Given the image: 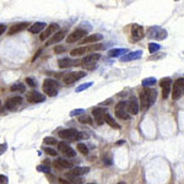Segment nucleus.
<instances>
[{"instance_id": "4", "label": "nucleus", "mask_w": 184, "mask_h": 184, "mask_svg": "<svg viewBox=\"0 0 184 184\" xmlns=\"http://www.w3.org/2000/svg\"><path fill=\"white\" fill-rule=\"evenodd\" d=\"M183 95H184V77H179V79H177L174 81V85H173L172 98L174 99V101H177Z\"/></svg>"}, {"instance_id": "23", "label": "nucleus", "mask_w": 184, "mask_h": 184, "mask_svg": "<svg viewBox=\"0 0 184 184\" xmlns=\"http://www.w3.org/2000/svg\"><path fill=\"white\" fill-rule=\"evenodd\" d=\"M142 55V52L141 50H136V52H130V53H127L125 55H123L120 58L121 61H130V60H135V59H140Z\"/></svg>"}, {"instance_id": "6", "label": "nucleus", "mask_w": 184, "mask_h": 184, "mask_svg": "<svg viewBox=\"0 0 184 184\" xmlns=\"http://www.w3.org/2000/svg\"><path fill=\"white\" fill-rule=\"evenodd\" d=\"M85 76H86L85 71H75V73H69V74L64 75L63 76V81H64L66 85H71V84L76 82L77 80L85 77Z\"/></svg>"}, {"instance_id": "32", "label": "nucleus", "mask_w": 184, "mask_h": 184, "mask_svg": "<svg viewBox=\"0 0 184 184\" xmlns=\"http://www.w3.org/2000/svg\"><path fill=\"white\" fill-rule=\"evenodd\" d=\"M77 150H79V152L84 153V155H87V153H88L87 146L85 144H82V142H79V144H77Z\"/></svg>"}, {"instance_id": "44", "label": "nucleus", "mask_w": 184, "mask_h": 184, "mask_svg": "<svg viewBox=\"0 0 184 184\" xmlns=\"http://www.w3.org/2000/svg\"><path fill=\"white\" fill-rule=\"evenodd\" d=\"M5 31H6V26L5 25H0V36H1Z\"/></svg>"}, {"instance_id": "26", "label": "nucleus", "mask_w": 184, "mask_h": 184, "mask_svg": "<svg viewBox=\"0 0 184 184\" xmlns=\"http://www.w3.org/2000/svg\"><path fill=\"white\" fill-rule=\"evenodd\" d=\"M46 24L44 22H36V24H33V25H31L29 27H28V31L31 33H38V32H40L43 28H46Z\"/></svg>"}, {"instance_id": "20", "label": "nucleus", "mask_w": 184, "mask_h": 184, "mask_svg": "<svg viewBox=\"0 0 184 184\" xmlns=\"http://www.w3.org/2000/svg\"><path fill=\"white\" fill-rule=\"evenodd\" d=\"M101 58V54L98 53H93V54H88L86 55L82 60H81V65L86 66V65H91V64H96V61Z\"/></svg>"}, {"instance_id": "22", "label": "nucleus", "mask_w": 184, "mask_h": 184, "mask_svg": "<svg viewBox=\"0 0 184 184\" xmlns=\"http://www.w3.org/2000/svg\"><path fill=\"white\" fill-rule=\"evenodd\" d=\"M65 33L66 31L65 29H61V31H58V32L50 38L49 40H47V46H50V44H55V43H59L61 39L65 37Z\"/></svg>"}, {"instance_id": "13", "label": "nucleus", "mask_w": 184, "mask_h": 184, "mask_svg": "<svg viewBox=\"0 0 184 184\" xmlns=\"http://www.w3.org/2000/svg\"><path fill=\"white\" fill-rule=\"evenodd\" d=\"M27 101L31 102V103H39V102L46 101V96L39 93L38 91H31L27 92Z\"/></svg>"}, {"instance_id": "7", "label": "nucleus", "mask_w": 184, "mask_h": 184, "mask_svg": "<svg viewBox=\"0 0 184 184\" xmlns=\"http://www.w3.org/2000/svg\"><path fill=\"white\" fill-rule=\"evenodd\" d=\"M103 46H91V47H79L75 48L70 52L71 57H80V55H84L86 53H88L90 50H96V49H102Z\"/></svg>"}, {"instance_id": "11", "label": "nucleus", "mask_w": 184, "mask_h": 184, "mask_svg": "<svg viewBox=\"0 0 184 184\" xmlns=\"http://www.w3.org/2000/svg\"><path fill=\"white\" fill-rule=\"evenodd\" d=\"M160 86L162 87V97L167 98L169 92H171V86H172V79L171 77H163L160 81Z\"/></svg>"}, {"instance_id": "38", "label": "nucleus", "mask_w": 184, "mask_h": 184, "mask_svg": "<svg viewBox=\"0 0 184 184\" xmlns=\"http://www.w3.org/2000/svg\"><path fill=\"white\" fill-rule=\"evenodd\" d=\"M84 109H75V110H73V112H71V113H70V116L71 117H75V116H79V114H81V113H84Z\"/></svg>"}, {"instance_id": "5", "label": "nucleus", "mask_w": 184, "mask_h": 184, "mask_svg": "<svg viewBox=\"0 0 184 184\" xmlns=\"http://www.w3.org/2000/svg\"><path fill=\"white\" fill-rule=\"evenodd\" d=\"M116 116L119 118V119H123V120H128L130 118V114H129V110H128V102H124L121 101L116 106Z\"/></svg>"}, {"instance_id": "12", "label": "nucleus", "mask_w": 184, "mask_h": 184, "mask_svg": "<svg viewBox=\"0 0 184 184\" xmlns=\"http://www.w3.org/2000/svg\"><path fill=\"white\" fill-rule=\"evenodd\" d=\"M58 149H59V152L64 153L66 157H75V156H76L75 150L71 147L69 144H66V142H59Z\"/></svg>"}, {"instance_id": "27", "label": "nucleus", "mask_w": 184, "mask_h": 184, "mask_svg": "<svg viewBox=\"0 0 184 184\" xmlns=\"http://www.w3.org/2000/svg\"><path fill=\"white\" fill-rule=\"evenodd\" d=\"M128 50L127 49H110L108 52V55L110 58H116V57H119L120 54H127Z\"/></svg>"}, {"instance_id": "42", "label": "nucleus", "mask_w": 184, "mask_h": 184, "mask_svg": "<svg viewBox=\"0 0 184 184\" xmlns=\"http://www.w3.org/2000/svg\"><path fill=\"white\" fill-rule=\"evenodd\" d=\"M7 183H9V179L6 176H4V174L0 176V184H7Z\"/></svg>"}, {"instance_id": "16", "label": "nucleus", "mask_w": 184, "mask_h": 184, "mask_svg": "<svg viewBox=\"0 0 184 184\" xmlns=\"http://www.w3.org/2000/svg\"><path fill=\"white\" fill-rule=\"evenodd\" d=\"M81 61L75 60V59H71V58H63V59H59L58 61V65L60 69H66V68H71V66H75L79 65Z\"/></svg>"}, {"instance_id": "39", "label": "nucleus", "mask_w": 184, "mask_h": 184, "mask_svg": "<svg viewBox=\"0 0 184 184\" xmlns=\"http://www.w3.org/2000/svg\"><path fill=\"white\" fill-rule=\"evenodd\" d=\"M26 82H27V85H29L31 87H36V82L33 81V79H31V77H26Z\"/></svg>"}, {"instance_id": "2", "label": "nucleus", "mask_w": 184, "mask_h": 184, "mask_svg": "<svg viewBox=\"0 0 184 184\" xmlns=\"http://www.w3.org/2000/svg\"><path fill=\"white\" fill-rule=\"evenodd\" d=\"M59 136L64 140L69 141H76V140H86L88 139V134L84 131H77L75 129H64L59 131Z\"/></svg>"}, {"instance_id": "48", "label": "nucleus", "mask_w": 184, "mask_h": 184, "mask_svg": "<svg viewBox=\"0 0 184 184\" xmlns=\"http://www.w3.org/2000/svg\"><path fill=\"white\" fill-rule=\"evenodd\" d=\"M0 106H1V102H0Z\"/></svg>"}, {"instance_id": "19", "label": "nucleus", "mask_w": 184, "mask_h": 184, "mask_svg": "<svg viewBox=\"0 0 184 184\" xmlns=\"http://www.w3.org/2000/svg\"><path fill=\"white\" fill-rule=\"evenodd\" d=\"M28 22H21V24H15V25H13L11 27L9 28V31H7V35H10V36H13V35H16L17 32H21V31H24V29H26L27 27H28Z\"/></svg>"}, {"instance_id": "33", "label": "nucleus", "mask_w": 184, "mask_h": 184, "mask_svg": "<svg viewBox=\"0 0 184 184\" xmlns=\"http://www.w3.org/2000/svg\"><path fill=\"white\" fill-rule=\"evenodd\" d=\"M161 46L157 44V43H150L149 44V50H150V53H156L157 50H160Z\"/></svg>"}, {"instance_id": "31", "label": "nucleus", "mask_w": 184, "mask_h": 184, "mask_svg": "<svg viewBox=\"0 0 184 184\" xmlns=\"http://www.w3.org/2000/svg\"><path fill=\"white\" fill-rule=\"evenodd\" d=\"M79 123H81V124H88V125H92V119L90 116L87 114H84V116H81L79 118Z\"/></svg>"}, {"instance_id": "36", "label": "nucleus", "mask_w": 184, "mask_h": 184, "mask_svg": "<svg viewBox=\"0 0 184 184\" xmlns=\"http://www.w3.org/2000/svg\"><path fill=\"white\" fill-rule=\"evenodd\" d=\"M92 84H93V82H86V84H84V85L79 86V87L76 88V92H81V91H84V90H87L88 87L92 86Z\"/></svg>"}, {"instance_id": "10", "label": "nucleus", "mask_w": 184, "mask_h": 184, "mask_svg": "<svg viewBox=\"0 0 184 184\" xmlns=\"http://www.w3.org/2000/svg\"><path fill=\"white\" fill-rule=\"evenodd\" d=\"M147 36L150 38H156V39H165L167 37V32L165 29H162L160 27H151L149 29Z\"/></svg>"}, {"instance_id": "46", "label": "nucleus", "mask_w": 184, "mask_h": 184, "mask_svg": "<svg viewBox=\"0 0 184 184\" xmlns=\"http://www.w3.org/2000/svg\"><path fill=\"white\" fill-rule=\"evenodd\" d=\"M110 102H112V99H107V101H105V102H103V103H102V105H103V106H108V105L110 103Z\"/></svg>"}, {"instance_id": "40", "label": "nucleus", "mask_w": 184, "mask_h": 184, "mask_svg": "<svg viewBox=\"0 0 184 184\" xmlns=\"http://www.w3.org/2000/svg\"><path fill=\"white\" fill-rule=\"evenodd\" d=\"M6 150H7V144H0V156L4 152H6Z\"/></svg>"}, {"instance_id": "45", "label": "nucleus", "mask_w": 184, "mask_h": 184, "mask_svg": "<svg viewBox=\"0 0 184 184\" xmlns=\"http://www.w3.org/2000/svg\"><path fill=\"white\" fill-rule=\"evenodd\" d=\"M40 52H42V49H39V50H38V52L36 53V55L33 57V61H35V60H36V59H37V58L39 57V54H40Z\"/></svg>"}, {"instance_id": "1", "label": "nucleus", "mask_w": 184, "mask_h": 184, "mask_svg": "<svg viewBox=\"0 0 184 184\" xmlns=\"http://www.w3.org/2000/svg\"><path fill=\"white\" fill-rule=\"evenodd\" d=\"M157 98L156 90L152 88H145L140 92V108L142 110H147Z\"/></svg>"}, {"instance_id": "21", "label": "nucleus", "mask_w": 184, "mask_h": 184, "mask_svg": "<svg viewBox=\"0 0 184 184\" xmlns=\"http://www.w3.org/2000/svg\"><path fill=\"white\" fill-rule=\"evenodd\" d=\"M90 172V167H75L71 169V172L69 173V177H80V176H84V174H87Z\"/></svg>"}, {"instance_id": "25", "label": "nucleus", "mask_w": 184, "mask_h": 184, "mask_svg": "<svg viewBox=\"0 0 184 184\" xmlns=\"http://www.w3.org/2000/svg\"><path fill=\"white\" fill-rule=\"evenodd\" d=\"M73 163L69 162V161H65L63 158H58L55 161V167L58 168H61V169H68V168H73Z\"/></svg>"}, {"instance_id": "29", "label": "nucleus", "mask_w": 184, "mask_h": 184, "mask_svg": "<svg viewBox=\"0 0 184 184\" xmlns=\"http://www.w3.org/2000/svg\"><path fill=\"white\" fill-rule=\"evenodd\" d=\"M105 121L107 123V124L109 125V127H112V128H116V129H119L120 127H119V124H117V123H116V120L113 119V118H112L109 114H107L106 116V119H105Z\"/></svg>"}, {"instance_id": "37", "label": "nucleus", "mask_w": 184, "mask_h": 184, "mask_svg": "<svg viewBox=\"0 0 184 184\" xmlns=\"http://www.w3.org/2000/svg\"><path fill=\"white\" fill-rule=\"evenodd\" d=\"M65 50H66V48H65V47H63V46H57V47L54 48V53L60 54V53H64Z\"/></svg>"}, {"instance_id": "14", "label": "nucleus", "mask_w": 184, "mask_h": 184, "mask_svg": "<svg viewBox=\"0 0 184 184\" xmlns=\"http://www.w3.org/2000/svg\"><path fill=\"white\" fill-rule=\"evenodd\" d=\"M144 37V28L140 25H132L131 26V39L134 40V42H138V40L142 39Z\"/></svg>"}, {"instance_id": "34", "label": "nucleus", "mask_w": 184, "mask_h": 184, "mask_svg": "<svg viewBox=\"0 0 184 184\" xmlns=\"http://www.w3.org/2000/svg\"><path fill=\"white\" fill-rule=\"evenodd\" d=\"M37 171L38 172H43V173H49L50 167H49V165H39V166H37Z\"/></svg>"}, {"instance_id": "15", "label": "nucleus", "mask_w": 184, "mask_h": 184, "mask_svg": "<svg viewBox=\"0 0 184 184\" xmlns=\"http://www.w3.org/2000/svg\"><path fill=\"white\" fill-rule=\"evenodd\" d=\"M21 103H22V98L20 96H16V97L9 98L6 101V103H5V107L9 110H15V109H17L20 106H21Z\"/></svg>"}, {"instance_id": "24", "label": "nucleus", "mask_w": 184, "mask_h": 184, "mask_svg": "<svg viewBox=\"0 0 184 184\" xmlns=\"http://www.w3.org/2000/svg\"><path fill=\"white\" fill-rule=\"evenodd\" d=\"M103 39V36L97 33V35H91V36H87L82 42H81V44H90V43H96L98 42V40Z\"/></svg>"}, {"instance_id": "3", "label": "nucleus", "mask_w": 184, "mask_h": 184, "mask_svg": "<svg viewBox=\"0 0 184 184\" xmlns=\"http://www.w3.org/2000/svg\"><path fill=\"white\" fill-rule=\"evenodd\" d=\"M58 81L53 80V79H46L43 82V91L44 93H47L49 97H54L58 95Z\"/></svg>"}, {"instance_id": "47", "label": "nucleus", "mask_w": 184, "mask_h": 184, "mask_svg": "<svg viewBox=\"0 0 184 184\" xmlns=\"http://www.w3.org/2000/svg\"><path fill=\"white\" fill-rule=\"evenodd\" d=\"M90 184H95V183H90Z\"/></svg>"}, {"instance_id": "30", "label": "nucleus", "mask_w": 184, "mask_h": 184, "mask_svg": "<svg viewBox=\"0 0 184 184\" xmlns=\"http://www.w3.org/2000/svg\"><path fill=\"white\" fill-rule=\"evenodd\" d=\"M156 82H157V81H156L155 77H146V79L142 80V86H144V87H150L152 85H155Z\"/></svg>"}, {"instance_id": "41", "label": "nucleus", "mask_w": 184, "mask_h": 184, "mask_svg": "<svg viewBox=\"0 0 184 184\" xmlns=\"http://www.w3.org/2000/svg\"><path fill=\"white\" fill-rule=\"evenodd\" d=\"M46 152L48 153V155H50V156H57V153H58L55 150H53V149H48V147L46 149Z\"/></svg>"}, {"instance_id": "17", "label": "nucleus", "mask_w": 184, "mask_h": 184, "mask_svg": "<svg viewBox=\"0 0 184 184\" xmlns=\"http://www.w3.org/2000/svg\"><path fill=\"white\" fill-rule=\"evenodd\" d=\"M58 29H59V25H57V24H52V25H49L48 27H47V29L44 31V32L40 35V40H46L48 37H50V36H54L57 32H58Z\"/></svg>"}, {"instance_id": "43", "label": "nucleus", "mask_w": 184, "mask_h": 184, "mask_svg": "<svg viewBox=\"0 0 184 184\" xmlns=\"http://www.w3.org/2000/svg\"><path fill=\"white\" fill-rule=\"evenodd\" d=\"M82 68L86 69V70H93V69L97 68V64H91V65H86V66H82Z\"/></svg>"}, {"instance_id": "35", "label": "nucleus", "mask_w": 184, "mask_h": 184, "mask_svg": "<svg viewBox=\"0 0 184 184\" xmlns=\"http://www.w3.org/2000/svg\"><path fill=\"white\" fill-rule=\"evenodd\" d=\"M44 144H47V145H55L57 144V140L54 139V138H52V136H47V138H44Z\"/></svg>"}, {"instance_id": "18", "label": "nucleus", "mask_w": 184, "mask_h": 184, "mask_svg": "<svg viewBox=\"0 0 184 184\" xmlns=\"http://www.w3.org/2000/svg\"><path fill=\"white\" fill-rule=\"evenodd\" d=\"M139 109H140V103L138 102V99L135 97H131L128 102V110H129V114L132 116H136L139 113Z\"/></svg>"}, {"instance_id": "8", "label": "nucleus", "mask_w": 184, "mask_h": 184, "mask_svg": "<svg viewBox=\"0 0 184 184\" xmlns=\"http://www.w3.org/2000/svg\"><path fill=\"white\" fill-rule=\"evenodd\" d=\"M92 114L95 117V120L98 125H102L105 123V119H106V116L108 114V112L106 108H93L92 109Z\"/></svg>"}, {"instance_id": "28", "label": "nucleus", "mask_w": 184, "mask_h": 184, "mask_svg": "<svg viewBox=\"0 0 184 184\" xmlns=\"http://www.w3.org/2000/svg\"><path fill=\"white\" fill-rule=\"evenodd\" d=\"M10 90H11L13 92H21V93H24V92L26 91V86L24 84L17 82V84H14L11 87H10Z\"/></svg>"}, {"instance_id": "9", "label": "nucleus", "mask_w": 184, "mask_h": 184, "mask_svg": "<svg viewBox=\"0 0 184 184\" xmlns=\"http://www.w3.org/2000/svg\"><path fill=\"white\" fill-rule=\"evenodd\" d=\"M86 31L85 29H81V28H77L75 29L74 32H71L68 37H66V42L68 43H75L77 42V40H80L81 38H82L84 36H86Z\"/></svg>"}]
</instances>
